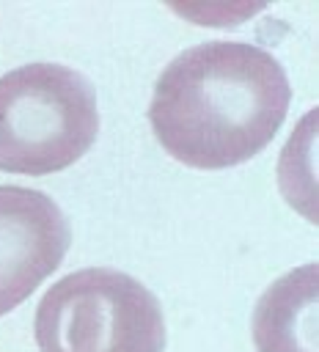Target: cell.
Returning a JSON list of instances; mask_svg holds the SVG:
<instances>
[{
	"instance_id": "1",
	"label": "cell",
	"mask_w": 319,
	"mask_h": 352,
	"mask_svg": "<svg viewBox=\"0 0 319 352\" xmlns=\"http://www.w3.org/2000/svg\"><path fill=\"white\" fill-rule=\"evenodd\" d=\"M289 102L292 85L272 52L248 41H204L162 69L148 121L173 160L220 170L264 151Z\"/></svg>"
},
{
	"instance_id": "2",
	"label": "cell",
	"mask_w": 319,
	"mask_h": 352,
	"mask_svg": "<svg viewBox=\"0 0 319 352\" xmlns=\"http://www.w3.org/2000/svg\"><path fill=\"white\" fill-rule=\"evenodd\" d=\"M96 132V94L80 72L28 63L0 77V170H66L94 146Z\"/></svg>"
},
{
	"instance_id": "3",
	"label": "cell",
	"mask_w": 319,
	"mask_h": 352,
	"mask_svg": "<svg viewBox=\"0 0 319 352\" xmlns=\"http://www.w3.org/2000/svg\"><path fill=\"white\" fill-rule=\"evenodd\" d=\"M38 352H162L160 300L132 275L113 267L69 272L36 308Z\"/></svg>"
},
{
	"instance_id": "4",
	"label": "cell",
	"mask_w": 319,
	"mask_h": 352,
	"mask_svg": "<svg viewBox=\"0 0 319 352\" xmlns=\"http://www.w3.org/2000/svg\"><path fill=\"white\" fill-rule=\"evenodd\" d=\"M69 245V220L47 192L0 187V316L25 302L60 267Z\"/></svg>"
},
{
	"instance_id": "5",
	"label": "cell",
	"mask_w": 319,
	"mask_h": 352,
	"mask_svg": "<svg viewBox=\"0 0 319 352\" xmlns=\"http://www.w3.org/2000/svg\"><path fill=\"white\" fill-rule=\"evenodd\" d=\"M319 267L302 264L278 278L256 302L253 341L258 352H316Z\"/></svg>"
}]
</instances>
